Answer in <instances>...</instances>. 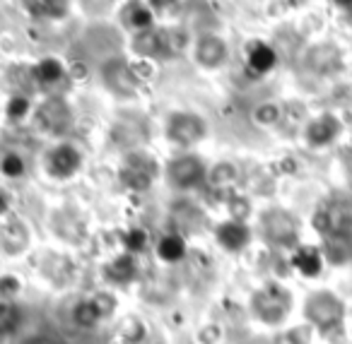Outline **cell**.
I'll return each mask as SVG.
<instances>
[{
  "instance_id": "1",
  "label": "cell",
  "mask_w": 352,
  "mask_h": 344,
  "mask_svg": "<svg viewBox=\"0 0 352 344\" xmlns=\"http://www.w3.org/2000/svg\"><path fill=\"white\" fill-rule=\"evenodd\" d=\"M201 135H203V123L198 121L196 116H186V113H182V116L171 118V123H169V137L171 140L188 145V142H196Z\"/></svg>"
},
{
  "instance_id": "2",
  "label": "cell",
  "mask_w": 352,
  "mask_h": 344,
  "mask_svg": "<svg viewBox=\"0 0 352 344\" xmlns=\"http://www.w3.org/2000/svg\"><path fill=\"white\" fill-rule=\"evenodd\" d=\"M169 176L176 185L186 188V185H193L201 179L203 166H201V161L193 159V157H184V159H176L174 164L169 166Z\"/></svg>"
},
{
  "instance_id": "3",
  "label": "cell",
  "mask_w": 352,
  "mask_h": 344,
  "mask_svg": "<svg viewBox=\"0 0 352 344\" xmlns=\"http://www.w3.org/2000/svg\"><path fill=\"white\" fill-rule=\"evenodd\" d=\"M36 123L46 128L51 133H60L65 126H68V108L60 102H49L41 106L39 116H36Z\"/></svg>"
},
{
  "instance_id": "4",
  "label": "cell",
  "mask_w": 352,
  "mask_h": 344,
  "mask_svg": "<svg viewBox=\"0 0 352 344\" xmlns=\"http://www.w3.org/2000/svg\"><path fill=\"white\" fill-rule=\"evenodd\" d=\"M307 313L311 315L318 325H328L331 320H336L338 315H340V306H338L336 299L321 294V296H316V299H311V303L307 306Z\"/></svg>"
},
{
  "instance_id": "5",
  "label": "cell",
  "mask_w": 352,
  "mask_h": 344,
  "mask_svg": "<svg viewBox=\"0 0 352 344\" xmlns=\"http://www.w3.org/2000/svg\"><path fill=\"white\" fill-rule=\"evenodd\" d=\"M78 164H80L78 152L68 145L58 147V150L51 154V171L58 174V176H70L75 169H78Z\"/></svg>"
},
{
  "instance_id": "6",
  "label": "cell",
  "mask_w": 352,
  "mask_h": 344,
  "mask_svg": "<svg viewBox=\"0 0 352 344\" xmlns=\"http://www.w3.org/2000/svg\"><path fill=\"white\" fill-rule=\"evenodd\" d=\"M275 65V54L273 49L263 44H254L249 49V70H254V75H263L265 70H270Z\"/></svg>"
},
{
  "instance_id": "7",
  "label": "cell",
  "mask_w": 352,
  "mask_h": 344,
  "mask_svg": "<svg viewBox=\"0 0 352 344\" xmlns=\"http://www.w3.org/2000/svg\"><path fill=\"white\" fill-rule=\"evenodd\" d=\"M265 229H268V236L275 238V241H287V238H292V233H294L292 219L285 217V214H280V212L265 217Z\"/></svg>"
},
{
  "instance_id": "8",
  "label": "cell",
  "mask_w": 352,
  "mask_h": 344,
  "mask_svg": "<svg viewBox=\"0 0 352 344\" xmlns=\"http://www.w3.org/2000/svg\"><path fill=\"white\" fill-rule=\"evenodd\" d=\"M198 58H201L203 65H217L225 58V44H222L217 36H208V39L201 41L198 46Z\"/></svg>"
},
{
  "instance_id": "9",
  "label": "cell",
  "mask_w": 352,
  "mask_h": 344,
  "mask_svg": "<svg viewBox=\"0 0 352 344\" xmlns=\"http://www.w3.org/2000/svg\"><path fill=\"white\" fill-rule=\"evenodd\" d=\"M246 238H249V231H246L241 224H225V227L220 229V241L225 243L227 248H232V251L244 246Z\"/></svg>"
},
{
  "instance_id": "10",
  "label": "cell",
  "mask_w": 352,
  "mask_h": 344,
  "mask_svg": "<svg viewBox=\"0 0 352 344\" xmlns=\"http://www.w3.org/2000/svg\"><path fill=\"white\" fill-rule=\"evenodd\" d=\"M294 265H297L304 275H316V272L321 270V257H318L316 251L304 248V251H299L297 255H294Z\"/></svg>"
},
{
  "instance_id": "11",
  "label": "cell",
  "mask_w": 352,
  "mask_h": 344,
  "mask_svg": "<svg viewBox=\"0 0 352 344\" xmlns=\"http://www.w3.org/2000/svg\"><path fill=\"white\" fill-rule=\"evenodd\" d=\"M333 135H336V123H333L331 118H321V121L314 123V126L309 128V140L316 142V145L328 142Z\"/></svg>"
},
{
  "instance_id": "12",
  "label": "cell",
  "mask_w": 352,
  "mask_h": 344,
  "mask_svg": "<svg viewBox=\"0 0 352 344\" xmlns=\"http://www.w3.org/2000/svg\"><path fill=\"white\" fill-rule=\"evenodd\" d=\"M160 255L169 262L179 260V257L184 255V241L179 236H166L164 241L160 243Z\"/></svg>"
},
{
  "instance_id": "13",
  "label": "cell",
  "mask_w": 352,
  "mask_h": 344,
  "mask_svg": "<svg viewBox=\"0 0 352 344\" xmlns=\"http://www.w3.org/2000/svg\"><path fill=\"white\" fill-rule=\"evenodd\" d=\"M99 315H102V310H99L97 303H80L78 310H75V320H78L80 325H85V328L97 323Z\"/></svg>"
},
{
  "instance_id": "14",
  "label": "cell",
  "mask_w": 352,
  "mask_h": 344,
  "mask_svg": "<svg viewBox=\"0 0 352 344\" xmlns=\"http://www.w3.org/2000/svg\"><path fill=\"white\" fill-rule=\"evenodd\" d=\"M60 63H56V60H44V63L36 68V78L44 80V82H54V80L60 78Z\"/></svg>"
},
{
  "instance_id": "15",
  "label": "cell",
  "mask_w": 352,
  "mask_h": 344,
  "mask_svg": "<svg viewBox=\"0 0 352 344\" xmlns=\"http://www.w3.org/2000/svg\"><path fill=\"white\" fill-rule=\"evenodd\" d=\"M39 10L51 17H63L68 10V3L65 0H39Z\"/></svg>"
},
{
  "instance_id": "16",
  "label": "cell",
  "mask_w": 352,
  "mask_h": 344,
  "mask_svg": "<svg viewBox=\"0 0 352 344\" xmlns=\"http://www.w3.org/2000/svg\"><path fill=\"white\" fill-rule=\"evenodd\" d=\"M133 272H135V267H133L131 257H118L111 265V277H116V279H128Z\"/></svg>"
},
{
  "instance_id": "17",
  "label": "cell",
  "mask_w": 352,
  "mask_h": 344,
  "mask_svg": "<svg viewBox=\"0 0 352 344\" xmlns=\"http://www.w3.org/2000/svg\"><path fill=\"white\" fill-rule=\"evenodd\" d=\"M22 169H25V164H22V159L15 154L6 157V161H3V171H6L8 176H20Z\"/></svg>"
},
{
  "instance_id": "18",
  "label": "cell",
  "mask_w": 352,
  "mask_h": 344,
  "mask_svg": "<svg viewBox=\"0 0 352 344\" xmlns=\"http://www.w3.org/2000/svg\"><path fill=\"white\" fill-rule=\"evenodd\" d=\"M27 106H30V104H27V99H20V97H15L10 102V108H8V111H10V116L12 118H22L27 113Z\"/></svg>"
},
{
  "instance_id": "19",
  "label": "cell",
  "mask_w": 352,
  "mask_h": 344,
  "mask_svg": "<svg viewBox=\"0 0 352 344\" xmlns=\"http://www.w3.org/2000/svg\"><path fill=\"white\" fill-rule=\"evenodd\" d=\"M131 22L135 27H147L152 22V17H150V12H147V10H142V8H135V10L131 12Z\"/></svg>"
},
{
  "instance_id": "20",
  "label": "cell",
  "mask_w": 352,
  "mask_h": 344,
  "mask_svg": "<svg viewBox=\"0 0 352 344\" xmlns=\"http://www.w3.org/2000/svg\"><path fill=\"white\" fill-rule=\"evenodd\" d=\"M256 116H258L261 123H273L275 118H278V108H275V106H261Z\"/></svg>"
},
{
  "instance_id": "21",
  "label": "cell",
  "mask_w": 352,
  "mask_h": 344,
  "mask_svg": "<svg viewBox=\"0 0 352 344\" xmlns=\"http://www.w3.org/2000/svg\"><path fill=\"white\" fill-rule=\"evenodd\" d=\"M142 246H145V233L133 231L131 236H128V248H133V251H140Z\"/></svg>"
},
{
  "instance_id": "22",
  "label": "cell",
  "mask_w": 352,
  "mask_h": 344,
  "mask_svg": "<svg viewBox=\"0 0 352 344\" xmlns=\"http://www.w3.org/2000/svg\"><path fill=\"white\" fill-rule=\"evenodd\" d=\"M12 318H15V310H12V308L3 310V328H6V332H10V330H12Z\"/></svg>"
},
{
  "instance_id": "23",
  "label": "cell",
  "mask_w": 352,
  "mask_h": 344,
  "mask_svg": "<svg viewBox=\"0 0 352 344\" xmlns=\"http://www.w3.org/2000/svg\"><path fill=\"white\" fill-rule=\"evenodd\" d=\"M73 75H75V78H85V68H82V65H80V68L75 65V68H73Z\"/></svg>"
},
{
  "instance_id": "24",
  "label": "cell",
  "mask_w": 352,
  "mask_h": 344,
  "mask_svg": "<svg viewBox=\"0 0 352 344\" xmlns=\"http://www.w3.org/2000/svg\"><path fill=\"white\" fill-rule=\"evenodd\" d=\"M166 0H152V5H164Z\"/></svg>"
},
{
  "instance_id": "25",
  "label": "cell",
  "mask_w": 352,
  "mask_h": 344,
  "mask_svg": "<svg viewBox=\"0 0 352 344\" xmlns=\"http://www.w3.org/2000/svg\"><path fill=\"white\" fill-rule=\"evenodd\" d=\"M347 8H350V10H352V3H350V5H347Z\"/></svg>"
}]
</instances>
